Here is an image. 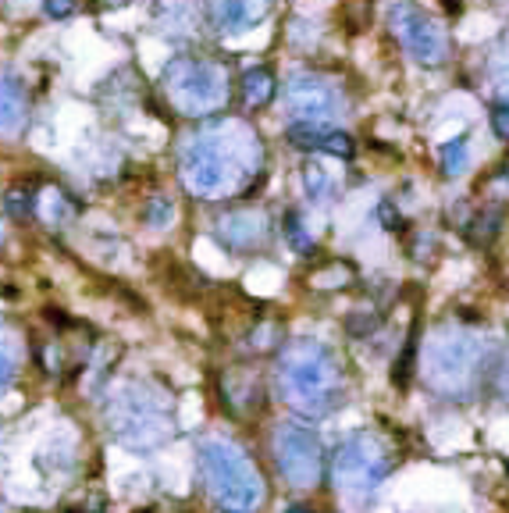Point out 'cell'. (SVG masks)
<instances>
[{
	"label": "cell",
	"mask_w": 509,
	"mask_h": 513,
	"mask_svg": "<svg viewBox=\"0 0 509 513\" xmlns=\"http://www.w3.org/2000/svg\"><path fill=\"white\" fill-rule=\"evenodd\" d=\"M303 186H307V193L314 196L317 204H328L335 196V179H332V171L324 168V164L310 161L307 168H303Z\"/></svg>",
	"instance_id": "cell-19"
},
{
	"label": "cell",
	"mask_w": 509,
	"mask_h": 513,
	"mask_svg": "<svg viewBox=\"0 0 509 513\" xmlns=\"http://www.w3.org/2000/svg\"><path fill=\"white\" fill-rule=\"evenodd\" d=\"M271 453L292 489H314L324 478V449L317 435L303 424L282 421L271 435Z\"/></svg>",
	"instance_id": "cell-9"
},
{
	"label": "cell",
	"mask_w": 509,
	"mask_h": 513,
	"mask_svg": "<svg viewBox=\"0 0 509 513\" xmlns=\"http://www.w3.org/2000/svg\"><path fill=\"white\" fill-rule=\"evenodd\" d=\"M65 513H104V496H86L79 503H68Z\"/></svg>",
	"instance_id": "cell-27"
},
{
	"label": "cell",
	"mask_w": 509,
	"mask_h": 513,
	"mask_svg": "<svg viewBox=\"0 0 509 513\" xmlns=\"http://www.w3.org/2000/svg\"><path fill=\"white\" fill-rule=\"evenodd\" d=\"M107 424L129 449H154L171 439V399L150 382H125L107 403Z\"/></svg>",
	"instance_id": "cell-6"
},
{
	"label": "cell",
	"mask_w": 509,
	"mask_h": 513,
	"mask_svg": "<svg viewBox=\"0 0 509 513\" xmlns=\"http://www.w3.org/2000/svg\"><path fill=\"white\" fill-rule=\"evenodd\" d=\"M36 214H40L43 221H50V225H61V221H68L72 218V200H68V193H61V189H47V193L36 200V207H33Z\"/></svg>",
	"instance_id": "cell-18"
},
{
	"label": "cell",
	"mask_w": 509,
	"mask_h": 513,
	"mask_svg": "<svg viewBox=\"0 0 509 513\" xmlns=\"http://www.w3.org/2000/svg\"><path fill=\"white\" fill-rule=\"evenodd\" d=\"M388 474H392V453H388L385 439L374 432L349 435L332 456L335 489L353 503H367Z\"/></svg>",
	"instance_id": "cell-7"
},
{
	"label": "cell",
	"mask_w": 509,
	"mask_h": 513,
	"mask_svg": "<svg viewBox=\"0 0 509 513\" xmlns=\"http://www.w3.org/2000/svg\"><path fill=\"white\" fill-rule=\"evenodd\" d=\"M260 164H264L260 136L246 122L228 118L186 139L178 157V175L193 196L218 200L239 193L253 175H260Z\"/></svg>",
	"instance_id": "cell-1"
},
{
	"label": "cell",
	"mask_w": 509,
	"mask_h": 513,
	"mask_svg": "<svg viewBox=\"0 0 509 513\" xmlns=\"http://www.w3.org/2000/svg\"><path fill=\"white\" fill-rule=\"evenodd\" d=\"M18 364H22V339H18V332L8 321L0 318V396L15 382Z\"/></svg>",
	"instance_id": "cell-17"
},
{
	"label": "cell",
	"mask_w": 509,
	"mask_h": 513,
	"mask_svg": "<svg viewBox=\"0 0 509 513\" xmlns=\"http://www.w3.org/2000/svg\"><path fill=\"white\" fill-rule=\"evenodd\" d=\"M285 104H289V111L296 114L299 122L324 125L328 118H335V114L342 111L346 100H342V90L328 75L296 72L285 82Z\"/></svg>",
	"instance_id": "cell-10"
},
{
	"label": "cell",
	"mask_w": 509,
	"mask_h": 513,
	"mask_svg": "<svg viewBox=\"0 0 509 513\" xmlns=\"http://www.w3.org/2000/svg\"><path fill=\"white\" fill-rule=\"evenodd\" d=\"M421 367L431 392L467 403L481 392L488 378V346L463 328L445 325L424 342Z\"/></svg>",
	"instance_id": "cell-3"
},
{
	"label": "cell",
	"mask_w": 509,
	"mask_h": 513,
	"mask_svg": "<svg viewBox=\"0 0 509 513\" xmlns=\"http://www.w3.org/2000/svg\"><path fill=\"white\" fill-rule=\"evenodd\" d=\"M171 221V204L168 200H150V207H146V225H154V228H164Z\"/></svg>",
	"instance_id": "cell-22"
},
{
	"label": "cell",
	"mask_w": 509,
	"mask_h": 513,
	"mask_svg": "<svg viewBox=\"0 0 509 513\" xmlns=\"http://www.w3.org/2000/svg\"><path fill=\"white\" fill-rule=\"evenodd\" d=\"M33 207H36V196L25 193V189H15V193L8 196V211L18 214V218H22V214H29Z\"/></svg>",
	"instance_id": "cell-23"
},
{
	"label": "cell",
	"mask_w": 509,
	"mask_h": 513,
	"mask_svg": "<svg viewBox=\"0 0 509 513\" xmlns=\"http://www.w3.org/2000/svg\"><path fill=\"white\" fill-rule=\"evenodd\" d=\"M506 471H509V467H506Z\"/></svg>",
	"instance_id": "cell-33"
},
{
	"label": "cell",
	"mask_w": 509,
	"mask_h": 513,
	"mask_svg": "<svg viewBox=\"0 0 509 513\" xmlns=\"http://www.w3.org/2000/svg\"><path fill=\"white\" fill-rule=\"evenodd\" d=\"M161 90L182 118H211L232 100V75L211 57H171L161 72Z\"/></svg>",
	"instance_id": "cell-5"
},
{
	"label": "cell",
	"mask_w": 509,
	"mask_h": 513,
	"mask_svg": "<svg viewBox=\"0 0 509 513\" xmlns=\"http://www.w3.org/2000/svg\"><path fill=\"white\" fill-rule=\"evenodd\" d=\"M467 164H470V143H467V136L449 139V143L442 147V175H445V179H460L463 171H467Z\"/></svg>",
	"instance_id": "cell-20"
},
{
	"label": "cell",
	"mask_w": 509,
	"mask_h": 513,
	"mask_svg": "<svg viewBox=\"0 0 509 513\" xmlns=\"http://www.w3.org/2000/svg\"><path fill=\"white\" fill-rule=\"evenodd\" d=\"M221 396H225V407L232 414H253V410L264 407V385H260L257 371H246V367H232L225 378H221Z\"/></svg>",
	"instance_id": "cell-14"
},
{
	"label": "cell",
	"mask_w": 509,
	"mask_h": 513,
	"mask_svg": "<svg viewBox=\"0 0 509 513\" xmlns=\"http://www.w3.org/2000/svg\"><path fill=\"white\" fill-rule=\"evenodd\" d=\"M275 382L285 407L303 417H328L346 396L339 357L317 339L285 342L275 360Z\"/></svg>",
	"instance_id": "cell-2"
},
{
	"label": "cell",
	"mask_w": 509,
	"mask_h": 513,
	"mask_svg": "<svg viewBox=\"0 0 509 513\" xmlns=\"http://www.w3.org/2000/svg\"><path fill=\"white\" fill-rule=\"evenodd\" d=\"M239 90H243V104L250 107V111H264V107L278 97V79H275V72H271V68L257 65V68H250V72L243 75Z\"/></svg>",
	"instance_id": "cell-16"
},
{
	"label": "cell",
	"mask_w": 509,
	"mask_h": 513,
	"mask_svg": "<svg viewBox=\"0 0 509 513\" xmlns=\"http://www.w3.org/2000/svg\"><path fill=\"white\" fill-rule=\"evenodd\" d=\"M43 8H47L50 18H68L75 11V0H47Z\"/></svg>",
	"instance_id": "cell-28"
},
{
	"label": "cell",
	"mask_w": 509,
	"mask_h": 513,
	"mask_svg": "<svg viewBox=\"0 0 509 513\" xmlns=\"http://www.w3.org/2000/svg\"><path fill=\"white\" fill-rule=\"evenodd\" d=\"M285 239H289L292 250H299V253H310V250H314V239H310L307 232H303V221H299L296 211L285 214Z\"/></svg>",
	"instance_id": "cell-21"
},
{
	"label": "cell",
	"mask_w": 509,
	"mask_h": 513,
	"mask_svg": "<svg viewBox=\"0 0 509 513\" xmlns=\"http://www.w3.org/2000/svg\"><path fill=\"white\" fill-rule=\"evenodd\" d=\"M203 8L218 33H246L257 22H264L271 0H203Z\"/></svg>",
	"instance_id": "cell-12"
},
{
	"label": "cell",
	"mask_w": 509,
	"mask_h": 513,
	"mask_svg": "<svg viewBox=\"0 0 509 513\" xmlns=\"http://www.w3.org/2000/svg\"><path fill=\"white\" fill-rule=\"evenodd\" d=\"M492 132L499 139H509V100H502V104L492 107Z\"/></svg>",
	"instance_id": "cell-24"
},
{
	"label": "cell",
	"mask_w": 509,
	"mask_h": 513,
	"mask_svg": "<svg viewBox=\"0 0 509 513\" xmlns=\"http://www.w3.org/2000/svg\"><path fill=\"white\" fill-rule=\"evenodd\" d=\"M388 29L399 40V47L417 61V65L442 68L449 57H453V36L438 22L435 15H428L424 8L410 4V0H399L388 8Z\"/></svg>",
	"instance_id": "cell-8"
},
{
	"label": "cell",
	"mask_w": 509,
	"mask_h": 513,
	"mask_svg": "<svg viewBox=\"0 0 509 513\" xmlns=\"http://www.w3.org/2000/svg\"><path fill=\"white\" fill-rule=\"evenodd\" d=\"M499 79L509 86V36H506V43H502V54H499Z\"/></svg>",
	"instance_id": "cell-30"
},
{
	"label": "cell",
	"mask_w": 509,
	"mask_h": 513,
	"mask_svg": "<svg viewBox=\"0 0 509 513\" xmlns=\"http://www.w3.org/2000/svg\"><path fill=\"white\" fill-rule=\"evenodd\" d=\"M285 513H317V510H314V506H289Z\"/></svg>",
	"instance_id": "cell-31"
},
{
	"label": "cell",
	"mask_w": 509,
	"mask_h": 513,
	"mask_svg": "<svg viewBox=\"0 0 509 513\" xmlns=\"http://www.w3.org/2000/svg\"><path fill=\"white\" fill-rule=\"evenodd\" d=\"M271 228H267L264 211H232L218 221V243L235 253H250L267 243Z\"/></svg>",
	"instance_id": "cell-11"
},
{
	"label": "cell",
	"mask_w": 509,
	"mask_h": 513,
	"mask_svg": "<svg viewBox=\"0 0 509 513\" xmlns=\"http://www.w3.org/2000/svg\"><path fill=\"white\" fill-rule=\"evenodd\" d=\"M0 243H4V225H0Z\"/></svg>",
	"instance_id": "cell-32"
},
{
	"label": "cell",
	"mask_w": 509,
	"mask_h": 513,
	"mask_svg": "<svg viewBox=\"0 0 509 513\" xmlns=\"http://www.w3.org/2000/svg\"><path fill=\"white\" fill-rule=\"evenodd\" d=\"M378 218H381V225H385L388 232H399V225H403V218H399V211H396V204H392V200H381Z\"/></svg>",
	"instance_id": "cell-25"
},
{
	"label": "cell",
	"mask_w": 509,
	"mask_h": 513,
	"mask_svg": "<svg viewBox=\"0 0 509 513\" xmlns=\"http://www.w3.org/2000/svg\"><path fill=\"white\" fill-rule=\"evenodd\" d=\"M285 139H289L296 150H314V154H332L349 161L353 157V136L339 129H324V125H307V122H296L285 129Z\"/></svg>",
	"instance_id": "cell-13"
},
{
	"label": "cell",
	"mask_w": 509,
	"mask_h": 513,
	"mask_svg": "<svg viewBox=\"0 0 509 513\" xmlns=\"http://www.w3.org/2000/svg\"><path fill=\"white\" fill-rule=\"evenodd\" d=\"M332 278H342V282H346V278H353V268H349V264H332L328 275H314L317 289H332Z\"/></svg>",
	"instance_id": "cell-26"
},
{
	"label": "cell",
	"mask_w": 509,
	"mask_h": 513,
	"mask_svg": "<svg viewBox=\"0 0 509 513\" xmlns=\"http://www.w3.org/2000/svg\"><path fill=\"white\" fill-rule=\"evenodd\" d=\"M200 471L203 485H207L221 513H257L267 503L264 474L257 471V464L235 442L203 439Z\"/></svg>",
	"instance_id": "cell-4"
},
{
	"label": "cell",
	"mask_w": 509,
	"mask_h": 513,
	"mask_svg": "<svg viewBox=\"0 0 509 513\" xmlns=\"http://www.w3.org/2000/svg\"><path fill=\"white\" fill-rule=\"evenodd\" d=\"M29 118V97L18 75L0 68V136H18Z\"/></svg>",
	"instance_id": "cell-15"
},
{
	"label": "cell",
	"mask_w": 509,
	"mask_h": 513,
	"mask_svg": "<svg viewBox=\"0 0 509 513\" xmlns=\"http://www.w3.org/2000/svg\"><path fill=\"white\" fill-rule=\"evenodd\" d=\"M492 375H495V392L509 403V364H499Z\"/></svg>",
	"instance_id": "cell-29"
}]
</instances>
